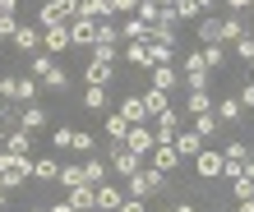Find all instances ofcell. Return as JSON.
I'll return each mask as SVG.
<instances>
[{
  "instance_id": "cell-1",
  "label": "cell",
  "mask_w": 254,
  "mask_h": 212,
  "mask_svg": "<svg viewBox=\"0 0 254 212\" xmlns=\"http://www.w3.org/2000/svg\"><path fill=\"white\" fill-rule=\"evenodd\" d=\"M199 37H203V47H236V42L245 37V23L236 19V14H227V19H203V28H199Z\"/></svg>"
},
{
  "instance_id": "cell-2",
  "label": "cell",
  "mask_w": 254,
  "mask_h": 212,
  "mask_svg": "<svg viewBox=\"0 0 254 212\" xmlns=\"http://www.w3.org/2000/svg\"><path fill=\"white\" fill-rule=\"evenodd\" d=\"M162 185H167V175H162V171H153V166L143 161L139 171H134V175L125 180V199H143V203H148V199H153V194H157Z\"/></svg>"
},
{
  "instance_id": "cell-3",
  "label": "cell",
  "mask_w": 254,
  "mask_h": 212,
  "mask_svg": "<svg viewBox=\"0 0 254 212\" xmlns=\"http://www.w3.org/2000/svg\"><path fill=\"white\" fill-rule=\"evenodd\" d=\"M23 180H33V157L0 153V189H19Z\"/></svg>"
},
{
  "instance_id": "cell-4",
  "label": "cell",
  "mask_w": 254,
  "mask_h": 212,
  "mask_svg": "<svg viewBox=\"0 0 254 212\" xmlns=\"http://www.w3.org/2000/svg\"><path fill=\"white\" fill-rule=\"evenodd\" d=\"M74 14H79V0H47V5L37 9V28H61Z\"/></svg>"
},
{
  "instance_id": "cell-5",
  "label": "cell",
  "mask_w": 254,
  "mask_h": 212,
  "mask_svg": "<svg viewBox=\"0 0 254 212\" xmlns=\"http://www.w3.org/2000/svg\"><path fill=\"white\" fill-rule=\"evenodd\" d=\"M125 148H129L134 157H143V161H148V153L157 148V139H153V129H148V125H129V134H125Z\"/></svg>"
},
{
  "instance_id": "cell-6",
  "label": "cell",
  "mask_w": 254,
  "mask_h": 212,
  "mask_svg": "<svg viewBox=\"0 0 254 212\" xmlns=\"http://www.w3.org/2000/svg\"><path fill=\"white\" fill-rule=\"evenodd\" d=\"M97 19H83V14H74L69 19V37H74V47H97Z\"/></svg>"
},
{
  "instance_id": "cell-7",
  "label": "cell",
  "mask_w": 254,
  "mask_h": 212,
  "mask_svg": "<svg viewBox=\"0 0 254 212\" xmlns=\"http://www.w3.org/2000/svg\"><path fill=\"white\" fill-rule=\"evenodd\" d=\"M139 166H143V157H134L125 143H111V171H116V175H125V180H129Z\"/></svg>"
},
{
  "instance_id": "cell-8",
  "label": "cell",
  "mask_w": 254,
  "mask_h": 212,
  "mask_svg": "<svg viewBox=\"0 0 254 212\" xmlns=\"http://www.w3.org/2000/svg\"><path fill=\"white\" fill-rule=\"evenodd\" d=\"M69 47H74L69 23H61V28H42V51H47V55H56V51H69Z\"/></svg>"
},
{
  "instance_id": "cell-9",
  "label": "cell",
  "mask_w": 254,
  "mask_h": 212,
  "mask_svg": "<svg viewBox=\"0 0 254 212\" xmlns=\"http://www.w3.org/2000/svg\"><path fill=\"white\" fill-rule=\"evenodd\" d=\"M171 148H176V157H181V161H194V157L203 153V139H199L194 129H181V134L171 139Z\"/></svg>"
},
{
  "instance_id": "cell-10",
  "label": "cell",
  "mask_w": 254,
  "mask_h": 212,
  "mask_svg": "<svg viewBox=\"0 0 254 212\" xmlns=\"http://www.w3.org/2000/svg\"><path fill=\"white\" fill-rule=\"evenodd\" d=\"M148 166H153V171H162V175H171L176 166H181V157H176V148H171V143H157L153 153H148Z\"/></svg>"
},
{
  "instance_id": "cell-11",
  "label": "cell",
  "mask_w": 254,
  "mask_h": 212,
  "mask_svg": "<svg viewBox=\"0 0 254 212\" xmlns=\"http://www.w3.org/2000/svg\"><path fill=\"white\" fill-rule=\"evenodd\" d=\"M148 88H157V93H171V88H181V74L171 65H153L148 69Z\"/></svg>"
},
{
  "instance_id": "cell-12",
  "label": "cell",
  "mask_w": 254,
  "mask_h": 212,
  "mask_svg": "<svg viewBox=\"0 0 254 212\" xmlns=\"http://www.w3.org/2000/svg\"><path fill=\"white\" fill-rule=\"evenodd\" d=\"M176 134H181V115H176V111H162V115L153 120V139H157V143H171Z\"/></svg>"
},
{
  "instance_id": "cell-13",
  "label": "cell",
  "mask_w": 254,
  "mask_h": 212,
  "mask_svg": "<svg viewBox=\"0 0 254 212\" xmlns=\"http://www.w3.org/2000/svg\"><path fill=\"white\" fill-rule=\"evenodd\" d=\"M65 203H69L74 212H97V189H93V185H74Z\"/></svg>"
},
{
  "instance_id": "cell-14",
  "label": "cell",
  "mask_w": 254,
  "mask_h": 212,
  "mask_svg": "<svg viewBox=\"0 0 254 212\" xmlns=\"http://www.w3.org/2000/svg\"><path fill=\"white\" fill-rule=\"evenodd\" d=\"M9 42H14L19 51H28V55H33V51L42 47V28H37V23H19V33H14Z\"/></svg>"
},
{
  "instance_id": "cell-15",
  "label": "cell",
  "mask_w": 254,
  "mask_h": 212,
  "mask_svg": "<svg viewBox=\"0 0 254 212\" xmlns=\"http://www.w3.org/2000/svg\"><path fill=\"white\" fill-rule=\"evenodd\" d=\"M116 79V65H97V60H88V69H83V83L88 88H111Z\"/></svg>"
},
{
  "instance_id": "cell-16",
  "label": "cell",
  "mask_w": 254,
  "mask_h": 212,
  "mask_svg": "<svg viewBox=\"0 0 254 212\" xmlns=\"http://www.w3.org/2000/svg\"><path fill=\"white\" fill-rule=\"evenodd\" d=\"M194 171H199L203 180H217V175H222V153H213V148H203V153L194 157Z\"/></svg>"
},
{
  "instance_id": "cell-17",
  "label": "cell",
  "mask_w": 254,
  "mask_h": 212,
  "mask_svg": "<svg viewBox=\"0 0 254 212\" xmlns=\"http://www.w3.org/2000/svg\"><path fill=\"white\" fill-rule=\"evenodd\" d=\"M121 115L129 120V125H148V106H143V93H129L121 102Z\"/></svg>"
},
{
  "instance_id": "cell-18",
  "label": "cell",
  "mask_w": 254,
  "mask_h": 212,
  "mask_svg": "<svg viewBox=\"0 0 254 212\" xmlns=\"http://www.w3.org/2000/svg\"><path fill=\"white\" fill-rule=\"evenodd\" d=\"M0 153H14V157H33V134L28 129H14L5 143H0Z\"/></svg>"
},
{
  "instance_id": "cell-19",
  "label": "cell",
  "mask_w": 254,
  "mask_h": 212,
  "mask_svg": "<svg viewBox=\"0 0 254 212\" xmlns=\"http://www.w3.org/2000/svg\"><path fill=\"white\" fill-rule=\"evenodd\" d=\"M19 102H0V139H9L14 129H23V120H19Z\"/></svg>"
},
{
  "instance_id": "cell-20",
  "label": "cell",
  "mask_w": 254,
  "mask_h": 212,
  "mask_svg": "<svg viewBox=\"0 0 254 212\" xmlns=\"http://www.w3.org/2000/svg\"><path fill=\"white\" fill-rule=\"evenodd\" d=\"M125 203V189L121 185H97V212H116Z\"/></svg>"
},
{
  "instance_id": "cell-21",
  "label": "cell",
  "mask_w": 254,
  "mask_h": 212,
  "mask_svg": "<svg viewBox=\"0 0 254 212\" xmlns=\"http://www.w3.org/2000/svg\"><path fill=\"white\" fill-rule=\"evenodd\" d=\"M213 115L222 120V125H236V120L245 115V106L236 102V97H222V102H213Z\"/></svg>"
},
{
  "instance_id": "cell-22",
  "label": "cell",
  "mask_w": 254,
  "mask_h": 212,
  "mask_svg": "<svg viewBox=\"0 0 254 212\" xmlns=\"http://www.w3.org/2000/svg\"><path fill=\"white\" fill-rule=\"evenodd\" d=\"M33 180H37V185L61 180V161H56V157H37V161H33Z\"/></svg>"
},
{
  "instance_id": "cell-23",
  "label": "cell",
  "mask_w": 254,
  "mask_h": 212,
  "mask_svg": "<svg viewBox=\"0 0 254 212\" xmlns=\"http://www.w3.org/2000/svg\"><path fill=\"white\" fill-rule=\"evenodd\" d=\"M143 106H148V120H157L162 111H171V93H157V88H148V93H143Z\"/></svg>"
},
{
  "instance_id": "cell-24",
  "label": "cell",
  "mask_w": 254,
  "mask_h": 212,
  "mask_svg": "<svg viewBox=\"0 0 254 212\" xmlns=\"http://www.w3.org/2000/svg\"><path fill=\"white\" fill-rule=\"evenodd\" d=\"M116 33H121L125 42H148V23L129 14V19H121V28H116Z\"/></svg>"
},
{
  "instance_id": "cell-25",
  "label": "cell",
  "mask_w": 254,
  "mask_h": 212,
  "mask_svg": "<svg viewBox=\"0 0 254 212\" xmlns=\"http://www.w3.org/2000/svg\"><path fill=\"white\" fill-rule=\"evenodd\" d=\"M83 185H107V161H102V157H88L83 161Z\"/></svg>"
},
{
  "instance_id": "cell-26",
  "label": "cell",
  "mask_w": 254,
  "mask_h": 212,
  "mask_svg": "<svg viewBox=\"0 0 254 212\" xmlns=\"http://www.w3.org/2000/svg\"><path fill=\"white\" fill-rule=\"evenodd\" d=\"M51 69H56V55H47V51H33V60H28V74H33V79L42 83Z\"/></svg>"
},
{
  "instance_id": "cell-27",
  "label": "cell",
  "mask_w": 254,
  "mask_h": 212,
  "mask_svg": "<svg viewBox=\"0 0 254 212\" xmlns=\"http://www.w3.org/2000/svg\"><path fill=\"white\" fill-rule=\"evenodd\" d=\"M213 9V0H176V19H199Z\"/></svg>"
},
{
  "instance_id": "cell-28",
  "label": "cell",
  "mask_w": 254,
  "mask_h": 212,
  "mask_svg": "<svg viewBox=\"0 0 254 212\" xmlns=\"http://www.w3.org/2000/svg\"><path fill=\"white\" fill-rule=\"evenodd\" d=\"M107 134H111V143H125V134H129V120L121 111H107Z\"/></svg>"
},
{
  "instance_id": "cell-29",
  "label": "cell",
  "mask_w": 254,
  "mask_h": 212,
  "mask_svg": "<svg viewBox=\"0 0 254 212\" xmlns=\"http://www.w3.org/2000/svg\"><path fill=\"white\" fill-rule=\"evenodd\" d=\"M19 120H23V129H28V134L47 129V111H42V106H23V115H19Z\"/></svg>"
},
{
  "instance_id": "cell-30",
  "label": "cell",
  "mask_w": 254,
  "mask_h": 212,
  "mask_svg": "<svg viewBox=\"0 0 254 212\" xmlns=\"http://www.w3.org/2000/svg\"><path fill=\"white\" fill-rule=\"evenodd\" d=\"M217 129H222V120H217L213 111H203V115H194V134H199V139H213Z\"/></svg>"
},
{
  "instance_id": "cell-31",
  "label": "cell",
  "mask_w": 254,
  "mask_h": 212,
  "mask_svg": "<svg viewBox=\"0 0 254 212\" xmlns=\"http://www.w3.org/2000/svg\"><path fill=\"white\" fill-rule=\"evenodd\" d=\"M116 55H121V42H97V47H93L97 65H116Z\"/></svg>"
},
{
  "instance_id": "cell-32",
  "label": "cell",
  "mask_w": 254,
  "mask_h": 212,
  "mask_svg": "<svg viewBox=\"0 0 254 212\" xmlns=\"http://www.w3.org/2000/svg\"><path fill=\"white\" fill-rule=\"evenodd\" d=\"M125 60H129V65H139V69H153V65H148V42H129V47H125Z\"/></svg>"
},
{
  "instance_id": "cell-33",
  "label": "cell",
  "mask_w": 254,
  "mask_h": 212,
  "mask_svg": "<svg viewBox=\"0 0 254 212\" xmlns=\"http://www.w3.org/2000/svg\"><path fill=\"white\" fill-rule=\"evenodd\" d=\"M176 47H162V42H148V65H171Z\"/></svg>"
},
{
  "instance_id": "cell-34",
  "label": "cell",
  "mask_w": 254,
  "mask_h": 212,
  "mask_svg": "<svg viewBox=\"0 0 254 212\" xmlns=\"http://www.w3.org/2000/svg\"><path fill=\"white\" fill-rule=\"evenodd\" d=\"M42 88H47V93H65V88H69V74H65L61 65H56V69L47 74V79H42Z\"/></svg>"
},
{
  "instance_id": "cell-35",
  "label": "cell",
  "mask_w": 254,
  "mask_h": 212,
  "mask_svg": "<svg viewBox=\"0 0 254 212\" xmlns=\"http://www.w3.org/2000/svg\"><path fill=\"white\" fill-rule=\"evenodd\" d=\"M185 111H190V115L213 111V97H208V93H190V97H185Z\"/></svg>"
},
{
  "instance_id": "cell-36",
  "label": "cell",
  "mask_w": 254,
  "mask_h": 212,
  "mask_svg": "<svg viewBox=\"0 0 254 212\" xmlns=\"http://www.w3.org/2000/svg\"><path fill=\"white\" fill-rule=\"evenodd\" d=\"M83 106L88 111H102L107 106V88H83Z\"/></svg>"
},
{
  "instance_id": "cell-37",
  "label": "cell",
  "mask_w": 254,
  "mask_h": 212,
  "mask_svg": "<svg viewBox=\"0 0 254 212\" xmlns=\"http://www.w3.org/2000/svg\"><path fill=\"white\" fill-rule=\"evenodd\" d=\"M61 185H65V189L83 185V166H74V161H69V166H61Z\"/></svg>"
},
{
  "instance_id": "cell-38",
  "label": "cell",
  "mask_w": 254,
  "mask_h": 212,
  "mask_svg": "<svg viewBox=\"0 0 254 212\" xmlns=\"http://www.w3.org/2000/svg\"><path fill=\"white\" fill-rule=\"evenodd\" d=\"M231 194H236V203H241V199H254V180H250V175L231 180Z\"/></svg>"
},
{
  "instance_id": "cell-39",
  "label": "cell",
  "mask_w": 254,
  "mask_h": 212,
  "mask_svg": "<svg viewBox=\"0 0 254 212\" xmlns=\"http://www.w3.org/2000/svg\"><path fill=\"white\" fill-rule=\"evenodd\" d=\"M199 55H203V65H208V69H222V65H227V55H222V47H203Z\"/></svg>"
},
{
  "instance_id": "cell-40",
  "label": "cell",
  "mask_w": 254,
  "mask_h": 212,
  "mask_svg": "<svg viewBox=\"0 0 254 212\" xmlns=\"http://www.w3.org/2000/svg\"><path fill=\"white\" fill-rule=\"evenodd\" d=\"M51 143L61 148V153H69V148H74V129H69V125H61V129L51 134Z\"/></svg>"
},
{
  "instance_id": "cell-41",
  "label": "cell",
  "mask_w": 254,
  "mask_h": 212,
  "mask_svg": "<svg viewBox=\"0 0 254 212\" xmlns=\"http://www.w3.org/2000/svg\"><path fill=\"white\" fill-rule=\"evenodd\" d=\"M222 157H227V161H250V148H245L241 139H231V143H227V153H222Z\"/></svg>"
},
{
  "instance_id": "cell-42",
  "label": "cell",
  "mask_w": 254,
  "mask_h": 212,
  "mask_svg": "<svg viewBox=\"0 0 254 212\" xmlns=\"http://www.w3.org/2000/svg\"><path fill=\"white\" fill-rule=\"evenodd\" d=\"M33 97H37V79L23 74V79H19V102H33Z\"/></svg>"
},
{
  "instance_id": "cell-43",
  "label": "cell",
  "mask_w": 254,
  "mask_h": 212,
  "mask_svg": "<svg viewBox=\"0 0 254 212\" xmlns=\"http://www.w3.org/2000/svg\"><path fill=\"white\" fill-rule=\"evenodd\" d=\"M69 153H93V134L88 129H74V148Z\"/></svg>"
},
{
  "instance_id": "cell-44",
  "label": "cell",
  "mask_w": 254,
  "mask_h": 212,
  "mask_svg": "<svg viewBox=\"0 0 254 212\" xmlns=\"http://www.w3.org/2000/svg\"><path fill=\"white\" fill-rule=\"evenodd\" d=\"M236 55H241L245 65H254V37H250V33H245L241 42H236Z\"/></svg>"
},
{
  "instance_id": "cell-45",
  "label": "cell",
  "mask_w": 254,
  "mask_h": 212,
  "mask_svg": "<svg viewBox=\"0 0 254 212\" xmlns=\"http://www.w3.org/2000/svg\"><path fill=\"white\" fill-rule=\"evenodd\" d=\"M0 102H19V79H0Z\"/></svg>"
},
{
  "instance_id": "cell-46",
  "label": "cell",
  "mask_w": 254,
  "mask_h": 212,
  "mask_svg": "<svg viewBox=\"0 0 254 212\" xmlns=\"http://www.w3.org/2000/svg\"><path fill=\"white\" fill-rule=\"evenodd\" d=\"M222 175H227V180H241L245 175V161H227V157H222Z\"/></svg>"
},
{
  "instance_id": "cell-47",
  "label": "cell",
  "mask_w": 254,
  "mask_h": 212,
  "mask_svg": "<svg viewBox=\"0 0 254 212\" xmlns=\"http://www.w3.org/2000/svg\"><path fill=\"white\" fill-rule=\"evenodd\" d=\"M19 33V19H14V14H0V37H14Z\"/></svg>"
},
{
  "instance_id": "cell-48",
  "label": "cell",
  "mask_w": 254,
  "mask_h": 212,
  "mask_svg": "<svg viewBox=\"0 0 254 212\" xmlns=\"http://www.w3.org/2000/svg\"><path fill=\"white\" fill-rule=\"evenodd\" d=\"M134 9H139V0H111V14H125V19H129Z\"/></svg>"
},
{
  "instance_id": "cell-49",
  "label": "cell",
  "mask_w": 254,
  "mask_h": 212,
  "mask_svg": "<svg viewBox=\"0 0 254 212\" xmlns=\"http://www.w3.org/2000/svg\"><path fill=\"white\" fill-rule=\"evenodd\" d=\"M236 102H241L245 111H254V83H245V88H241V97H236Z\"/></svg>"
},
{
  "instance_id": "cell-50",
  "label": "cell",
  "mask_w": 254,
  "mask_h": 212,
  "mask_svg": "<svg viewBox=\"0 0 254 212\" xmlns=\"http://www.w3.org/2000/svg\"><path fill=\"white\" fill-rule=\"evenodd\" d=\"M116 212H148V203H143V199H125Z\"/></svg>"
},
{
  "instance_id": "cell-51",
  "label": "cell",
  "mask_w": 254,
  "mask_h": 212,
  "mask_svg": "<svg viewBox=\"0 0 254 212\" xmlns=\"http://www.w3.org/2000/svg\"><path fill=\"white\" fill-rule=\"evenodd\" d=\"M250 5H254V0H227V9H231V14H241V9H250Z\"/></svg>"
},
{
  "instance_id": "cell-52",
  "label": "cell",
  "mask_w": 254,
  "mask_h": 212,
  "mask_svg": "<svg viewBox=\"0 0 254 212\" xmlns=\"http://www.w3.org/2000/svg\"><path fill=\"white\" fill-rule=\"evenodd\" d=\"M236 212H254V199H241V203H236Z\"/></svg>"
},
{
  "instance_id": "cell-53",
  "label": "cell",
  "mask_w": 254,
  "mask_h": 212,
  "mask_svg": "<svg viewBox=\"0 0 254 212\" xmlns=\"http://www.w3.org/2000/svg\"><path fill=\"white\" fill-rule=\"evenodd\" d=\"M14 5H19V0H0V14H14Z\"/></svg>"
},
{
  "instance_id": "cell-54",
  "label": "cell",
  "mask_w": 254,
  "mask_h": 212,
  "mask_svg": "<svg viewBox=\"0 0 254 212\" xmlns=\"http://www.w3.org/2000/svg\"><path fill=\"white\" fill-rule=\"evenodd\" d=\"M171 212H199V208H194V203H176Z\"/></svg>"
},
{
  "instance_id": "cell-55",
  "label": "cell",
  "mask_w": 254,
  "mask_h": 212,
  "mask_svg": "<svg viewBox=\"0 0 254 212\" xmlns=\"http://www.w3.org/2000/svg\"><path fill=\"white\" fill-rule=\"evenodd\" d=\"M47 212H74V208H69V203H51Z\"/></svg>"
},
{
  "instance_id": "cell-56",
  "label": "cell",
  "mask_w": 254,
  "mask_h": 212,
  "mask_svg": "<svg viewBox=\"0 0 254 212\" xmlns=\"http://www.w3.org/2000/svg\"><path fill=\"white\" fill-rule=\"evenodd\" d=\"M5 203H9V189H0V212H5Z\"/></svg>"
},
{
  "instance_id": "cell-57",
  "label": "cell",
  "mask_w": 254,
  "mask_h": 212,
  "mask_svg": "<svg viewBox=\"0 0 254 212\" xmlns=\"http://www.w3.org/2000/svg\"><path fill=\"white\" fill-rule=\"evenodd\" d=\"M245 33H250V37H254V23H245Z\"/></svg>"
},
{
  "instance_id": "cell-58",
  "label": "cell",
  "mask_w": 254,
  "mask_h": 212,
  "mask_svg": "<svg viewBox=\"0 0 254 212\" xmlns=\"http://www.w3.org/2000/svg\"><path fill=\"white\" fill-rule=\"evenodd\" d=\"M33 212H47V208H33Z\"/></svg>"
},
{
  "instance_id": "cell-59",
  "label": "cell",
  "mask_w": 254,
  "mask_h": 212,
  "mask_svg": "<svg viewBox=\"0 0 254 212\" xmlns=\"http://www.w3.org/2000/svg\"><path fill=\"white\" fill-rule=\"evenodd\" d=\"M162 212H171V208H162Z\"/></svg>"
}]
</instances>
